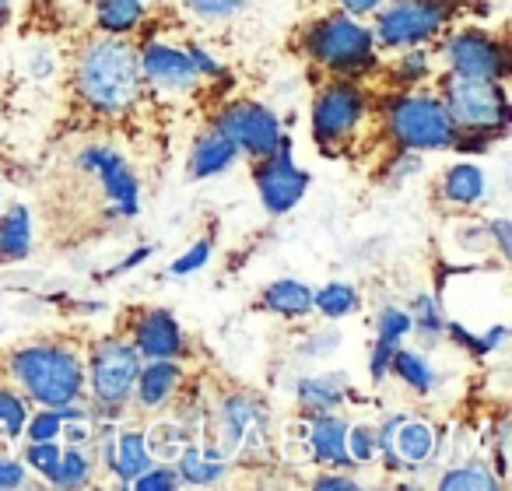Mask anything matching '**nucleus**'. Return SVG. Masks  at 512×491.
I'll use <instances>...</instances> for the list:
<instances>
[{
	"mask_svg": "<svg viewBox=\"0 0 512 491\" xmlns=\"http://www.w3.org/2000/svg\"><path fill=\"white\" fill-rule=\"evenodd\" d=\"M71 85L74 99L92 116H106V120L127 116L144 85L137 46L127 36H109V32L85 39L74 53Z\"/></svg>",
	"mask_w": 512,
	"mask_h": 491,
	"instance_id": "1",
	"label": "nucleus"
},
{
	"mask_svg": "<svg viewBox=\"0 0 512 491\" xmlns=\"http://www.w3.org/2000/svg\"><path fill=\"white\" fill-rule=\"evenodd\" d=\"M4 369L15 386L36 404L64 407L85 393V365L78 351L60 341H29L4 355Z\"/></svg>",
	"mask_w": 512,
	"mask_h": 491,
	"instance_id": "2",
	"label": "nucleus"
},
{
	"mask_svg": "<svg viewBox=\"0 0 512 491\" xmlns=\"http://www.w3.org/2000/svg\"><path fill=\"white\" fill-rule=\"evenodd\" d=\"M302 46H306V53L316 64L334 74H358L376 64L372 32L362 22H355V15H348V11L323 15L313 25H306Z\"/></svg>",
	"mask_w": 512,
	"mask_h": 491,
	"instance_id": "3",
	"label": "nucleus"
},
{
	"mask_svg": "<svg viewBox=\"0 0 512 491\" xmlns=\"http://www.w3.org/2000/svg\"><path fill=\"white\" fill-rule=\"evenodd\" d=\"M442 106L460 134H502L509 123V102H505L502 81L449 74L442 85Z\"/></svg>",
	"mask_w": 512,
	"mask_h": 491,
	"instance_id": "4",
	"label": "nucleus"
},
{
	"mask_svg": "<svg viewBox=\"0 0 512 491\" xmlns=\"http://www.w3.org/2000/svg\"><path fill=\"white\" fill-rule=\"evenodd\" d=\"M386 130L400 148L411 151H442L460 144V130L449 120L442 99L432 95H400L386 116Z\"/></svg>",
	"mask_w": 512,
	"mask_h": 491,
	"instance_id": "5",
	"label": "nucleus"
},
{
	"mask_svg": "<svg viewBox=\"0 0 512 491\" xmlns=\"http://www.w3.org/2000/svg\"><path fill=\"white\" fill-rule=\"evenodd\" d=\"M271 442V414L253 393H228L218 407V449L235 460L260 456Z\"/></svg>",
	"mask_w": 512,
	"mask_h": 491,
	"instance_id": "6",
	"label": "nucleus"
},
{
	"mask_svg": "<svg viewBox=\"0 0 512 491\" xmlns=\"http://www.w3.org/2000/svg\"><path fill=\"white\" fill-rule=\"evenodd\" d=\"M137 372H141V355L130 341L120 337H106L92 348V362H88V379H92V397L109 414L123 407L134 397Z\"/></svg>",
	"mask_w": 512,
	"mask_h": 491,
	"instance_id": "7",
	"label": "nucleus"
},
{
	"mask_svg": "<svg viewBox=\"0 0 512 491\" xmlns=\"http://www.w3.org/2000/svg\"><path fill=\"white\" fill-rule=\"evenodd\" d=\"M446 18L449 8L439 0H400V4L379 15L372 43L383 46V50H411V46H421L439 36Z\"/></svg>",
	"mask_w": 512,
	"mask_h": 491,
	"instance_id": "8",
	"label": "nucleus"
},
{
	"mask_svg": "<svg viewBox=\"0 0 512 491\" xmlns=\"http://www.w3.org/2000/svg\"><path fill=\"white\" fill-rule=\"evenodd\" d=\"M214 130L225 134L235 148L246 151V155L256 158V162L274 155V151L285 144V134H281L271 109L260 106V102H246V99L228 102V106L218 113V120H214Z\"/></svg>",
	"mask_w": 512,
	"mask_h": 491,
	"instance_id": "9",
	"label": "nucleus"
},
{
	"mask_svg": "<svg viewBox=\"0 0 512 491\" xmlns=\"http://www.w3.org/2000/svg\"><path fill=\"white\" fill-rule=\"evenodd\" d=\"M365 116V95L351 81H330L320 88L313 102V137L323 151H334L344 144Z\"/></svg>",
	"mask_w": 512,
	"mask_h": 491,
	"instance_id": "10",
	"label": "nucleus"
},
{
	"mask_svg": "<svg viewBox=\"0 0 512 491\" xmlns=\"http://www.w3.org/2000/svg\"><path fill=\"white\" fill-rule=\"evenodd\" d=\"M442 53H446L449 71L463 74V78L502 81L505 74H509V57H505L502 39L488 36V32H481V29H463V32H456V36H449Z\"/></svg>",
	"mask_w": 512,
	"mask_h": 491,
	"instance_id": "11",
	"label": "nucleus"
},
{
	"mask_svg": "<svg viewBox=\"0 0 512 491\" xmlns=\"http://www.w3.org/2000/svg\"><path fill=\"white\" fill-rule=\"evenodd\" d=\"M309 186V176L292 162V144H281L274 155L260 158L256 162V190H260V200L271 214H285L292 211L302 200Z\"/></svg>",
	"mask_w": 512,
	"mask_h": 491,
	"instance_id": "12",
	"label": "nucleus"
},
{
	"mask_svg": "<svg viewBox=\"0 0 512 491\" xmlns=\"http://www.w3.org/2000/svg\"><path fill=\"white\" fill-rule=\"evenodd\" d=\"M435 446H439L435 428L418 418H397L386 425V432H379V453L390 456L393 467H400V463L407 470L421 467V463L432 460Z\"/></svg>",
	"mask_w": 512,
	"mask_h": 491,
	"instance_id": "13",
	"label": "nucleus"
},
{
	"mask_svg": "<svg viewBox=\"0 0 512 491\" xmlns=\"http://www.w3.org/2000/svg\"><path fill=\"white\" fill-rule=\"evenodd\" d=\"M137 57H141L144 81L165 88V92H190V88L200 81V71L193 67L190 53L176 50V46L148 43L144 50H137Z\"/></svg>",
	"mask_w": 512,
	"mask_h": 491,
	"instance_id": "14",
	"label": "nucleus"
},
{
	"mask_svg": "<svg viewBox=\"0 0 512 491\" xmlns=\"http://www.w3.org/2000/svg\"><path fill=\"white\" fill-rule=\"evenodd\" d=\"M130 344L148 362L151 358H179L183 355V327L165 309H141L130 327Z\"/></svg>",
	"mask_w": 512,
	"mask_h": 491,
	"instance_id": "15",
	"label": "nucleus"
},
{
	"mask_svg": "<svg viewBox=\"0 0 512 491\" xmlns=\"http://www.w3.org/2000/svg\"><path fill=\"white\" fill-rule=\"evenodd\" d=\"M484 197H488V179L470 162L449 165V169L435 179V200L446 204L449 211H470V207H477Z\"/></svg>",
	"mask_w": 512,
	"mask_h": 491,
	"instance_id": "16",
	"label": "nucleus"
},
{
	"mask_svg": "<svg viewBox=\"0 0 512 491\" xmlns=\"http://www.w3.org/2000/svg\"><path fill=\"white\" fill-rule=\"evenodd\" d=\"M179 386H183V369L176 365V358H151L148 369L137 372L134 397L144 411H155L176 397Z\"/></svg>",
	"mask_w": 512,
	"mask_h": 491,
	"instance_id": "17",
	"label": "nucleus"
},
{
	"mask_svg": "<svg viewBox=\"0 0 512 491\" xmlns=\"http://www.w3.org/2000/svg\"><path fill=\"white\" fill-rule=\"evenodd\" d=\"M309 449L320 463H334V467H355L348 456V425L341 418H334L330 411L313 414L309 421Z\"/></svg>",
	"mask_w": 512,
	"mask_h": 491,
	"instance_id": "18",
	"label": "nucleus"
},
{
	"mask_svg": "<svg viewBox=\"0 0 512 491\" xmlns=\"http://www.w3.org/2000/svg\"><path fill=\"white\" fill-rule=\"evenodd\" d=\"M411 330H414L411 313H404V309H386V313L379 316L376 355H372V379H383L386 372H390L393 351L400 348V341H404V337L411 334Z\"/></svg>",
	"mask_w": 512,
	"mask_h": 491,
	"instance_id": "19",
	"label": "nucleus"
},
{
	"mask_svg": "<svg viewBox=\"0 0 512 491\" xmlns=\"http://www.w3.org/2000/svg\"><path fill=\"white\" fill-rule=\"evenodd\" d=\"M235 158H239V148H235L225 134H218V130H207V134L200 137V141L193 144V151H190V172L197 179L214 176V172L228 169Z\"/></svg>",
	"mask_w": 512,
	"mask_h": 491,
	"instance_id": "20",
	"label": "nucleus"
},
{
	"mask_svg": "<svg viewBox=\"0 0 512 491\" xmlns=\"http://www.w3.org/2000/svg\"><path fill=\"white\" fill-rule=\"evenodd\" d=\"M348 397V376H320V379H302L299 383V404L309 414L334 411Z\"/></svg>",
	"mask_w": 512,
	"mask_h": 491,
	"instance_id": "21",
	"label": "nucleus"
},
{
	"mask_svg": "<svg viewBox=\"0 0 512 491\" xmlns=\"http://www.w3.org/2000/svg\"><path fill=\"white\" fill-rule=\"evenodd\" d=\"M260 306L295 320V316H306L309 309H313V292H309L302 281H274V285H267L264 295H260Z\"/></svg>",
	"mask_w": 512,
	"mask_h": 491,
	"instance_id": "22",
	"label": "nucleus"
},
{
	"mask_svg": "<svg viewBox=\"0 0 512 491\" xmlns=\"http://www.w3.org/2000/svg\"><path fill=\"white\" fill-rule=\"evenodd\" d=\"M151 467V453L144 446V435L141 432H123L116 435L113 442V470L120 477V484H130L137 474Z\"/></svg>",
	"mask_w": 512,
	"mask_h": 491,
	"instance_id": "23",
	"label": "nucleus"
},
{
	"mask_svg": "<svg viewBox=\"0 0 512 491\" xmlns=\"http://www.w3.org/2000/svg\"><path fill=\"white\" fill-rule=\"evenodd\" d=\"M32 250V218L25 207H11L0 218V264L4 260H22Z\"/></svg>",
	"mask_w": 512,
	"mask_h": 491,
	"instance_id": "24",
	"label": "nucleus"
},
{
	"mask_svg": "<svg viewBox=\"0 0 512 491\" xmlns=\"http://www.w3.org/2000/svg\"><path fill=\"white\" fill-rule=\"evenodd\" d=\"M144 0H95V22L109 36H127L141 25Z\"/></svg>",
	"mask_w": 512,
	"mask_h": 491,
	"instance_id": "25",
	"label": "nucleus"
},
{
	"mask_svg": "<svg viewBox=\"0 0 512 491\" xmlns=\"http://www.w3.org/2000/svg\"><path fill=\"white\" fill-rule=\"evenodd\" d=\"M92 470H95V456L85 449V442H71L67 449H60L57 470H53L50 481L57 488H81V484L92 481Z\"/></svg>",
	"mask_w": 512,
	"mask_h": 491,
	"instance_id": "26",
	"label": "nucleus"
},
{
	"mask_svg": "<svg viewBox=\"0 0 512 491\" xmlns=\"http://www.w3.org/2000/svg\"><path fill=\"white\" fill-rule=\"evenodd\" d=\"M176 470H179V477H183V484H214L225 474V463H221L218 456L204 453V449L186 446L183 456L176 460Z\"/></svg>",
	"mask_w": 512,
	"mask_h": 491,
	"instance_id": "27",
	"label": "nucleus"
},
{
	"mask_svg": "<svg viewBox=\"0 0 512 491\" xmlns=\"http://www.w3.org/2000/svg\"><path fill=\"white\" fill-rule=\"evenodd\" d=\"M390 369L400 376V383H407L411 390L418 393H428L435 386V369L418 355V351H407V348H397L390 358Z\"/></svg>",
	"mask_w": 512,
	"mask_h": 491,
	"instance_id": "28",
	"label": "nucleus"
},
{
	"mask_svg": "<svg viewBox=\"0 0 512 491\" xmlns=\"http://www.w3.org/2000/svg\"><path fill=\"white\" fill-rule=\"evenodd\" d=\"M439 488L446 491H484V488H502V477L491 474L484 463H463L453 467L446 477L439 481Z\"/></svg>",
	"mask_w": 512,
	"mask_h": 491,
	"instance_id": "29",
	"label": "nucleus"
},
{
	"mask_svg": "<svg viewBox=\"0 0 512 491\" xmlns=\"http://www.w3.org/2000/svg\"><path fill=\"white\" fill-rule=\"evenodd\" d=\"M313 309H320V313L330 316V320H341V316H348L358 309V292L351 285H344V281H334V285L313 292Z\"/></svg>",
	"mask_w": 512,
	"mask_h": 491,
	"instance_id": "30",
	"label": "nucleus"
},
{
	"mask_svg": "<svg viewBox=\"0 0 512 491\" xmlns=\"http://www.w3.org/2000/svg\"><path fill=\"white\" fill-rule=\"evenodd\" d=\"M25 421H29V411H25V400L18 397L11 386H0V435H15L25 432Z\"/></svg>",
	"mask_w": 512,
	"mask_h": 491,
	"instance_id": "31",
	"label": "nucleus"
},
{
	"mask_svg": "<svg viewBox=\"0 0 512 491\" xmlns=\"http://www.w3.org/2000/svg\"><path fill=\"white\" fill-rule=\"evenodd\" d=\"M351 463H372L379 456V432L372 425H348Z\"/></svg>",
	"mask_w": 512,
	"mask_h": 491,
	"instance_id": "32",
	"label": "nucleus"
},
{
	"mask_svg": "<svg viewBox=\"0 0 512 491\" xmlns=\"http://www.w3.org/2000/svg\"><path fill=\"white\" fill-rule=\"evenodd\" d=\"M183 484V477H179V470L172 467V463H162V467H148L144 474H137L134 481H130V488L137 491H172Z\"/></svg>",
	"mask_w": 512,
	"mask_h": 491,
	"instance_id": "33",
	"label": "nucleus"
},
{
	"mask_svg": "<svg viewBox=\"0 0 512 491\" xmlns=\"http://www.w3.org/2000/svg\"><path fill=\"white\" fill-rule=\"evenodd\" d=\"M57 460H60V446L53 439H43V442H32L29 453H25V463H29L36 474L43 477H53V470H57Z\"/></svg>",
	"mask_w": 512,
	"mask_h": 491,
	"instance_id": "34",
	"label": "nucleus"
},
{
	"mask_svg": "<svg viewBox=\"0 0 512 491\" xmlns=\"http://www.w3.org/2000/svg\"><path fill=\"white\" fill-rule=\"evenodd\" d=\"M249 0H186V8L193 11L197 18H232L235 11L246 8Z\"/></svg>",
	"mask_w": 512,
	"mask_h": 491,
	"instance_id": "35",
	"label": "nucleus"
},
{
	"mask_svg": "<svg viewBox=\"0 0 512 491\" xmlns=\"http://www.w3.org/2000/svg\"><path fill=\"white\" fill-rule=\"evenodd\" d=\"M411 323H414L418 330H428V334H442V330H446V323H442L439 309H435V302L428 299V295H421V299L414 302Z\"/></svg>",
	"mask_w": 512,
	"mask_h": 491,
	"instance_id": "36",
	"label": "nucleus"
},
{
	"mask_svg": "<svg viewBox=\"0 0 512 491\" xmlns=\"http://www.w3.org/2000/svg\"><path fill=\"white\" fill-rule=\"evenodd\" d=\"M207 257H211V239H200L197 246H193V250L186 253V257H179L176 264L169 267V271L176 274V278H186V274L200 271V267L207 264Z\"/></svg>",
	"mask_w": 512,
	"mask_h": 491,
	"instance_id": "37",
	"label": "nucleus"
},
{
	"mask_svg": "<svg viewBox=\"0 0 512 491\" xmlns=\"http://www.w3.org/2000/svg\"><path fill=\"white\" fill-rule=\"evenodd\" d=\"M25 484V467L15 460H4L0 456V488H22Z\"/></svg>",
	"mask_w": 512,
	"mask_h": 491,
	"instance_id": "38",
	"label": "nucleus"
},
{
	"mask_svg": "<svg viewBox=\"0 0 512 491\" xmlns=\"http://www.w3.org/2000/svg\"><path fill=\"white\" fill-rule=\"evenodd\" d=\"M341 4V11H348V15H372V11L383 8V0H337Z\"/></svg>",
	"mask_w": 512,
	"mask_h": 491,
	"instance_id": "39",
	"label": "nucleus"
},
{
	"mask_svg": "<svg viewBox=\"0 0 512 491\" xmlns=\"http://www.w3.org/2000/svg\"><path fill=\"white\" fill-rule=\"evenodd\" d=\"M316 488H358L355 477H316Z\"/></svg>",
	"mask_w": 512,
	"mask_h": 491,
	"instance_id": "40",
	"label": "nucleus"
},
{
	"mask_svg": "<svg viewBox=\"0 0 512 491\" xmlns=\"http://www.w3.org/2000/svg\"><path fill=\"white\" fill-rule=\"evenodd\" d=\"M8 8H11V0H0V22L8 18Z\"/></svg>",
	"mask_w": 512,
	"mask_h": 491,
	"instance_id": "41",
	"label": "nucleus"
},
{
	"mask_svg": "<svg viewBox=\"0 0 512 491\" xmlns=\"http://www.w3.org/2000/svg\"><path fill=\"white\" fill-rule=\"evenodd\" d=\"M151 4H165V0H151Z\"/></svg>",
	"mask_w": 512,
	"mask_h": 491,
	"instance_id": "42",
	"label": "nucleus"
}]
</instances>
